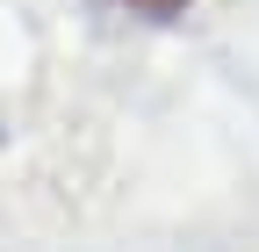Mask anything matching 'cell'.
<instances>
[{"instance_id":"obj_1","label":"cell","mask_w":259,"mask_h":252,"mask_svg":"<svg viewBox=\"0 0 259 252\" xmlns=\"http://www.w3.org/2000/svg\"><path fill=\"white\" fill-rule=\"evenodd\" d=\"M130 15H151V22H173V15H187L194 0H122Z\"/></svg>"}]
</instances>
